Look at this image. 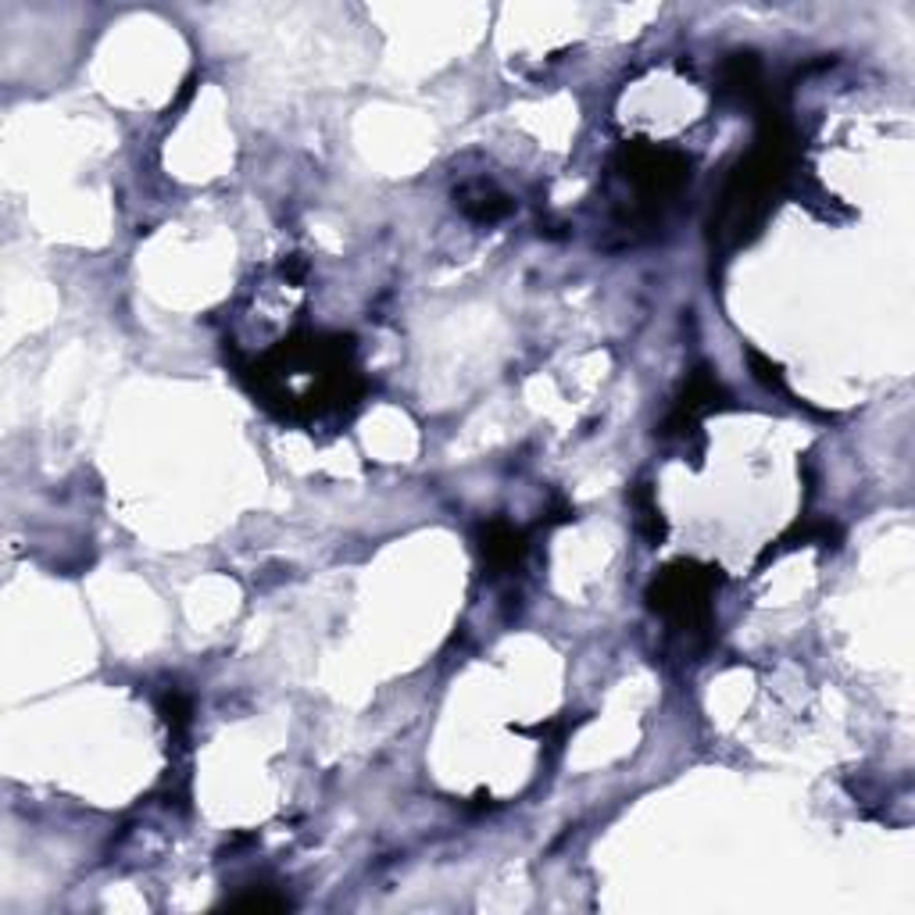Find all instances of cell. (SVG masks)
Segmentation results:
<instances>
[{"label": "cell", "mask_w": 915, "mask_h": 915, "mask_svg": "<svg viewBox=\"0 0 915 915\" xmlns=\"http://www.w3.org/2000/svg\"><path fill=\"white\" fill-rule=\"evenodd\" d=\"M722 583V572L694 561H677L654 576L648 587V604L672 622L677 633H701L712 626V598Z\"/></svg>", "instance_id": "1"}, {"label": "cell", "mask_w": 915, "mask_h": 915, "mask_svg": "<svg viewBox=\"0 0 915 915\" xmlns=\"http://www.w3.org/2000/svg\"><path fill=\"white\" fill-rule=\"evenodd\" d=\"M630 501H633V508H637V529L648 537L651 548H658V543H665V533H669V529H665V519H662V508H658V501H654L651 484H637L633 494H630Z\"/></svg>", "instance_id": "4"}, {"label": "cell", "mask_w": 915, "mask_h": 915, "mask_svg": "<svg viewBox=\"0 0 915 915\" xmlns=\"http://www.w3.org/2000/svg\"><path fill=\"white\" fill-rule=\"evenodd\" d=\"M526 548H529L526 533L511 522H505V519H490V522L479 526V555H484L490 572L516 569L522 561V555H526Z\"/></svg>", "instance_id": "2"}, {"label": "cell", "mask_w": 915, "mask_h": 915, "mask_svg": "<svg viewBox=\"0 0 915 915\" xmlns=\"http://www.w3.org/2000/svg\"><path fill=\"white\" fill-rule=\"evenodd\" d=\"M157 712H162L165 719V726L172 730V741H183L186 730H190V722H194V709H190V698L183 694V690H165L162 698H157Z\"/></svg>", "instance_id": "5"}, {"label": "cell", "mask_w": 915, "mask_h": 915, "mask_svg": "<svg viewBox=\"0 0 915 915\" xmlns=\"http://www.w3.org/2000/svg\"><path fill=\"white\" fill-rule=\"evenodd\" d=\"M458 204H461V212L469 215L472 222H487V226H494V222H501L508 212H511V201L505 194H497V190L490 183H469V186H461L458 190Z\"/></svg>", "instance_id": "3"}, {"label": "cell", "mask_w": 915, "mask_h": 915, "mask_svg": "<svg viewBox=\"0 0 915 915\" xmlns=\"http://www.w3.org/2000/svg\"><path fill=\"white\" fill-rule=\"evenodd\" d=\"M748 362H751V373H754V379H759L765 390L791 397V390H786V379H783V368H780L776 362L762 358L759 350H748Z\"/></svg>", "instance_id": "6"}]
</instances>
